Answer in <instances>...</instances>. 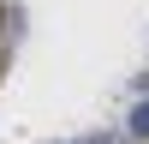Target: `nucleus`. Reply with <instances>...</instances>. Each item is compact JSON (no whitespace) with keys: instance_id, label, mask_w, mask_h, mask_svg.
I'll return each instance as SVG.
<instances>
[{"instance_id":"obj_1","label":"nucleus","mask_w":149,"mask_h":144,"mask_svg":"<svg viewBox=\"0 0 149 144\" xmlns=\"http://www.w3.org/2000/svg\"><path fill=\"white\" fill-rule=\"evenodd\" d=\"M131 132H137V138H149V102L131 108Z\"/></svg>"}]
</instances>
